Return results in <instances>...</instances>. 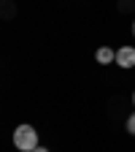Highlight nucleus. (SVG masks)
<instances>
[{
  "mask_svg": "<svg viewBox=\"0 0 135 152\" xmlns=\"http://www.w3.org/2000/svg\"><path fill=\"white\" fill-rule=\"evenodd\" d=\"M0 16L6 19H14L16 16V0H0Z\"/></svg>",
  "mask_w": 135,
  "mask_h": 152,
  "instance_id": "4",
  "label": "nucleus"
},
{
  "mask_svg": "<svg viewBox=\"0 0 135 152\" xmlns=\"http://www.w3.org/2000/svg\"><path fill=\"white\" fill-rule=\"evenodd\" d=\"M127 133H130V136H135V111L127 117Z\"/></svg>",
  "mask_w": 135,
  "mask_h": 152,
  "instance_id": "6",
  "label": "nucleus"
},
{
  "mask_svg": "<svg viewBox=\"0 0 135 152\" xmlns=\"http://www.w3.org/2000/svg\"><path fill=\"white\" fill-rule=\"evenodd\" d=\"M132 35H135V19H132Z\"/></svg>",
  "mask_w": 135,
  "mask_h": 152,
  "instance_id": "8",
  "label": "nucleus"
},
{
  "mask_svg": "<svg viewBox=\"0 0 135 152\" xmlns=\"http://www.w3.org/2000/svg\"><path fill=\"white\" fill-rule=\"evenodd\" d=\"M116 65L119 68H135V49L132 46L116 49Z\"/></svg>",
  "mask_w": 135,
  "mask_h": 152,
  "instance_id": "2",
  "label": "nucleus"
},
{
  "mask_svg": "<svg viewBox=\"0 0 135 152\" xmlns=\"http://www.w3.org/2000/svg\"><path fill=\"white\" fill-rule=\"evenodd\" d=\"M35 152H49V149H46V147H38V149H35Z\"/></svg>",
  "mask_w": 135,
  "mask_h": 152,
  "instance_id": "7",
  "label": "nucleus"
},
{
  "mask_svg": "<svg viewBox=\"0 0 135 152\" xmlns=\"http://www.w3.org/2000/svg\"><path fill=\"white\" fill-rule=\"evenodd\" d=\"M132 106H135V92H132Z\"/></svg>",
  "mask_w": 135,
  "mask_h": 152,
  "instance_id": "9",
  "label": "nucleus"
},
{
  "mask_svg": "<svg viewBox=\"0 0 135 152\" xmlns=\"http://www.w3.org/2000/svg\"><path fill=\"white\" fill-rule=\"evenodd\" d=\"M116 11L119 14H132L135 11V0H119V3H116Z\"/></svg>",
  "mask_w": 135,
  "mask_h": 152,
  "instance_id": "5",
  "label": "nucleus"
},
{
  "mask_svg": "<svg viewBox=\"0 0 135 152\" xmlns=\"http://www.w3.org/2000/svg\"><path fill=\"white\" fill-rule=\"evenodd\" d=\"M14 147L19 152H35L38 149V130L32 125H19L14 130Z\"/></svg>",
  "mask_w": 135,
  "mask_h": 152,
  "instance_id": "1",
  "label": "nucleus"
},
{
  "mask_svg": "<svg viewBox=\"0 0 135 152\" xmlns=\"http://www.w3.org/2000/svg\"><path fill=\"white\" fill-rule=\"evenodd\" d=\"M95 60H97L100 65H108V63H116V52H113L111 46H100L97 52H95Z\"/></svg>",
  "mask_w": 135,
  "mask_h": 152,
  "instance_id": "3",
  "label": "nucleus"
}]
</instances>
